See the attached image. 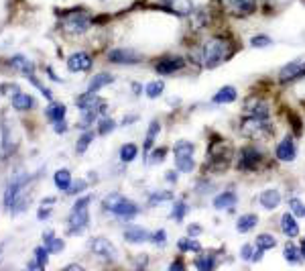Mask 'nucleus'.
Listing matches in <instances>:
<instances>
[{
  "label": "nucleus",
  "mask_w": 305,
  "mask_h": 271,
  "mask_svg": "<svg viewBox=\"0 0 305 271\" xmlns=\"http://www.w3.org/2000/svg\"><path fill=\"white\" fill-rule=\"evenodd\" d=\"M230 55H232V43L224 37H212L201 47V59L208 70H214L220 63L228 61Z\"/></svg>",
  "instance_id": "f257e3e1"
},
{
  "label": "nucleus",
  "mask_w": 305,
  "mask_h": 271,
  "mask_svg": "<svg viewBox=\"0 0 305 271\" xmlns=\"http://www.w3.org/2000/svg\"><path fill=\"white\" fill-rule=\"evenodd\" d=\"M102 206H104V210H108V212H112L114 216H118V218H122V220H130V218H134L138 212H140V208L134 204L132 200H128V198H124L122 194H108L106 198H104V202H102Z\"/></svg>",
  "instance_id": "f03ea898"
},
{
  "label": "nucleus",
  "mask_w": 305,
  "mask_h": 271,
  "mask_svg": "<svg viewBox=\"0 0 305 271\" xmlns=\"http://www.w3.org/2000/svg\"><path fill=\"white\" fill-rule=\"evenodd\" d=\"M92 202V196H84L80 198L78 202L73 204L71 208V214L67 218V224H69V235H80L88 229V222H90V212H88V204Z\"/></svg>",
  "instance_id": "7ed1b4c3"
},
{
  "label": "nucleus",
  "mask_w": 305,
  "mask_h": 271,
  "mask_svg": "<svg viewBox=\"0 0 305 271\" xmlns=\"http://www.w3.org/2000/svg\"><path fill=\"white\" fill-rule=\"evenodd\" d=\"M273 132H275V128L271 126V122H269L267 118L250 116V118H246V120L242 122V134H244V137L263 141V139H269Z\"/></svg>",
  "instance_id": "20e7f679"
},
{
  "label": "nucleus",
  "mask_w": 305,
  "mask_h": 271,
  "mask_svg": "<svg viewBox=\"0 0 305 271\" xmlns=\"http://www.w3.org/2000/svg\"><path fill=\"white\" fill-rule=\"evenodd\" d=\"M193 153H195V147L193 143L189 141H179L173 149V159H175V167L183 173H191L193 169Z\"/></svg>",
  "instance_id": "39448f33"
},
{
  "label": "nucleus",
  "mask_w": 305,
  "mask_h": 271,
  "mask_svg": "<svg viewBox=\"0 0 305 271\" xmlns=\"http://www.w3.org/2000/svg\"><path fill=\"white\" fill-rule=\"evenodd\" d=\"M222 9L234 17H248L257 11V0H220Z\"/></svg>",
  "instance_id": "423d86ee"
},
{
  "label": "nucleus",
  "mask_w": 305,
  "mask_h": 271,
  "mask_svg": "<svg viewBox=\"0 0 305 271\" xmlns=\"http://www.w3.org/2000/svg\"><path fill=\"white\" fill-rule=\"evenodd\" d=\"M27 184H29V175H27V173H17V175L11 179V184H9L7 192H5V206H7L9 210L13 208V204H15V200L19 198V194L27 188Z\"/></svg>",
  "instance_id": "0eeeda50"
},
{
  "label": "nucleus",
  "mask_w": 305,
  "mask_h": 271,
  "mask_svg": "<svg viewBox=\"0 0 305 271\" xmlns=\"http://www.w3.org/2000/svg\"><path fill=\"white\" fill-rule=\"evenodd\" d=\"M108 59H110L112 63H120V65H134V63L140 61V55H138L134 49H124V47H120V49H112V51L108 53Z\"/></svg>",
  "instance_id": "6e6552de"
},
{
  "label": "nucleus",
  "mask_w": 305,
  "mask_h": 271,
  "mask_svg": "<svg viewBox=\"0 0 305 271\" xmlns=\"http://www.w3.org/2000/svg\"><path fill=\"white\" fill-rule=\"evenodd\" d=\"M305 74V59H295L291 63H287L283 70L279 72V80L285 84V82H291V80H297Z\"/></svg>",
  "instance_id": "1a4fd4ad"
},
{
  "label": "nucleus",
  "mask_w": 305,
  "mask_h": 271,
  "mask_svg": "<svg viewBox=\"0 0 305 271\" xmlns=\"http://www.w3.org/2000/svg\"><path fill=\"white\" fill-rule=\"evenodd\" d=\"M259 161H261V153L255 147H244L240 151V157H238V169L252 171V169H257Z\"/></svg>",
  "instance_id": "9d476101"
},
{
  "label": "nucleus",
  "mask_w": 305,
  "mask_h": 271,
  "mask_svg": "<svg viewBox=\"0 0 305 271\" xmlns=\"http://www.w3.org/2000/svg\"><path fill=\"white\" fill-rule=\"evenodd\" d=\"M90 249H92L96 255L104 257V259H116V255H118L116 247H114L108 239H102V237L92 239V241H90Z\"/></svg>",
  "instance_id": "9b49d317"
},
{
  "label": "nucleus",
  "mask_w": 305,
  "mask_h": 271,
  "mask_svg": "<svg viewBox=\"0 0 305 271\" xmlns=\"http://www.w3.org/2000/svg\"><path fill=\"white\" fill-rule=\"evenodd\" d=\"M65 29L69 33H84L90 29V19L82 13H71L67 19H65Z\"/></svg>",
  "instance_id": "f8f14e48"
},
{
  "label": "nucleus",
  "mask_w": 305,
  "mask_h": 271,
  "mask_svg": "<svg viewBox=\"0 0 305 271\" xmlns=\"http://www.w3.org/2000/svg\"><path fill=\"white\" fill-rule=\"evenodd\" d=\"M92 67V57L84 51L80 53H73L69 59H67V70L69 72H88Z\"/></svg>",
  "instance_id": "ddd939ff"
},
{
  "label": "nucleus",
  "mask_w": 305,
  "mask_h": 271,
  "mask_svg": "<svg viewBox=\"0 0 305 271\" xmlns=\"http://www.w3.org/2000/svg\"><path fill=\"white\" fill-rule=\"evenodd\" d=\"M183 65H185V61H183L181 57H163V59L157 63L155 70H157L159 76H169V74L179 72Z\"/></svg>",
  "instance_id": "4468645a"
},
{
  "label": "nucleus",
  "mask_w": 305,
  "mask_h": 271,
  "mask_svg": "<svg viewBox=\"0 0 305 271\" xmlns=\"http://www.w3.org/2000/svg\"><path fill=\"white\" fill-rule=\"evenodd\" d=\"M236 202H238L236 192L226 190V192H222V194H218V196L214 198L212 204H214L216 210H232V208L236 206Z\"/></svg>",
  "instance_id": "2eb2a0df"
},
{
  "label": "nucleus",
  "mask_w": 305,
  "mask_h": 271,
  "mask_svg": "<svg viewBox=\"0 0 305 271\" xmlns=\"http://www.w3.org/2000/svg\"><path fill=\"white\" fill-rule=\"evenodd\" d=\"M259 202H261V206H263L265 210H275V208H279V204H281V192H279L277 188H267V190L261 192Z\"/></svg>",
  "instance_id": "dca6fc26"
},
{
  "label": "nucleus",
  "mask_w": 305,
  "mask_h": 271,
  "mask_svg": "<svg viewBox=\"0 0 305 271\" xmlns=\"http://www.w3.org/2000/svg\"><path fill=\"white\" fill-rule=\"evenodd\" d=\"M275 155H277V159H279V161H293V159H295V155H297V147H295L293 139H291V137H285V139L277 145Z\"/></svg>",
  "instance_id": "f3484780"
},
{
  "label": "nucleus",
  "mask_w": 305,
  "mask_h": 271,
  "mask_svg": "<svg viewBox=\"0 0 305 271\" xmlns=\"http://www.w3.org/2000/svg\"><path fill=\"white\" fill-rule=\"evenodd\" d=\"M281 231L283 235H287L289 239H295L299 235V222L295 220V214L293 212H285L281 216Z\"/></svg>",
  "instance_id": "a211bd4d"
},
{
  "label": "nucleus",
  "mask_w": 305,
  "mask_h": 271,
  "mask_svg": "<svg viewBox=\"0 0 305 271\" xmlns=\"http://www.w3.org/2000/svg\"><path fill=\"white\" fill-rule=\"evenodd\" d=\"M124 241H126V243H132V245H138V243L150 241V235H148V231H144V229H140V227H128V229L124 231Z\"/></svg>",
  "instance_id": "6ab92c4d"
},
{
  "label": "nucleus",
  "mask_w": 305,
  "mask_h": 271,
  "mask_svg": "<svg viewBox=\"0 0 305 271\" xmlns=\"http://www.w3.org/2000/svg\"><path fill=\"white\" fill-rule=\"evenodd\" d=\"M236 88L234 86H224V88H220L216 94H214V98H212V102L214 104H230V102H234L236 100Z\"/></svg>",
  "instance_id": "aec40b11"
},
{
  "label": "nucleus",
  "mask_w": 305,
  "mask_h": 271,
  "mask_svg": "<svg viewBox=\"0 0 305 271\" xmlns=\"http://www.w3.org/2000/svg\"><path fill=\"white\" fill-rule=\"evenodd\" d=\"M246 110L252 114V116H259V118H267L269 116V106H267V102H263V100H255V98H250L248 102H246Z\"/></svg>",
  "instance_id": "412c9836"
},
{
  "label": "nucleus",
  "mask_w": 305,
  "mask_h": 271,
  "mask_svg": "<svg viewBox=\"0 0 305 271\" xmlns=\"http://www.w3.org/2000/svg\"><path fill=\"white\" fill-rule=\"evenodd\" d=\"M159 130H161V122L157 118L150 120L148 130H146V137H144V153H148L152 149V145H155V137L159 134Z\"/></svg>",
  "instance_id": "4be33fe9"
},
{
  "label": "nucleus",
  "mask_w": 305,
  "mask_h": 271,
  "mask_svg": "<svg viewBox=\"0 0 305 271\" xmlns=\"http://www.w3.org/2000/svg\"><path fill=\"white\" fill-rule=\"evenodd\" d=\"M257 224H259V216L257 214H242L236 220V231L238 233H250Z\"/></svg>",
  "instance_id": "5701e85b"
},
{
  "label": "nucleus",
  "mask_w": 305,
  "mask_h": 271,
  "mask_svg": "<svg viewBox=\"0 0 305 271\" xmlns=\"http://www.w3.org/2000/svg\"><path fill=\"white\" fill-rule=\"evenodd\" d=\"M169 9H171V13L179 15V17H187L193 11V5H191V0H169Z\"/></svg>",
  "instance_id": "b1692460"
},
{
  "label": "nucleus",
  "mask_w": 305,
  "mask_h": 271,
  "mask_svg": "<svg viewBox=\"0 0 305 271\" xmlns=\"http://www.w3.org/2000/svg\"><path fill=\"white\" fill-rule=\"evenodd\" d=\"M11 65L15 67V70L23 72L25 76H27V74H31V72H35L33 61H29V59H27V57H23V55H15V57H11Z\"/></svg>",
  "instance_id": "393cba45"
},
{
  "label": "nucleus",
  "mask_w": 305,
  "mask_h": 271,
  "mask_svg": "<svg viewBox=\"0 0 305 271\" xmlns=\"http://www.w3.org/2000/svg\"><path fill=\"white\" fill-rule=\"evenodd\" d=\"M112 82H114V76H110V74H98V76L92 78V82H90V86H88V92L96 94L100 88H104V86H108V84H112Z\"/></svg>",
  "instance_id": "a878e982"
},
{
  "label": "nucleus",
  "mask_w": 305,
  "mask_h": 271,
  "mask_svg": "<svg viewBox=\"0 0 305 271\" xmlns=\"http://www.w3.org/2000/svg\"><path fill=\"white\" fill-rule=\"evenodd\" d=\"M33 104H35V100H33V96H29V94L17 92V94L13 96V106H15L17 110H29Z\"/></svg>",
  "instance_id": "bb28decb"
},
{
  "label": "nucleus",
  "mask_w": 305,
  "mask_h": 271,
  "mask_svg": "<svg viewBox=\"0 0 305 271\" xmlns=\"http://www.w3.org/2000/svg\"><path fill=\"white\" fill-rule=\"evenodd\" d=\"M301 253H299V249L295 247V243H287L285 245V249H283V257H285V261L287 263H291V265H297V263H301V257H299Z\"/></svg>",
  "instance_id": "cd10ccee"
},
{
  "label": "nucleus",
  "mask_w": 305,
  "mask_h": 271,
  "mask_svg": "<svg viewBox=\"0 0 305 271\" xmlns=\"http://www.w3.org/2000/svg\"><path fill=\"white\" fill-rule=\"evenodd\" d=\"M163 90H165V84H163V80H152V82H148L146 84V88H144V94H146V98H159L161 94H163Z\"/></svg>",
  "instance_id": "c85d7f7f"
},
{
  "label": "nucleus",
  "mask_w": 305,
  "mask_h": 271,
  "mask_svg": "<svg viewBox=\"0 0 305 271\" xmlns=\"http://www.w3.org/2000/svg\"><path fill=\"white\" fill-rule=\"evenodd\" d=\"M65 112H67V108H65L63 104H59V102H51V104L47 106V116H49L53 122L63 120V118H65Z\"/></svg>",
  "instance_id": "c756f323"
},
{
  "label": "nucleus",
  "mask_w": 305,
  "mask_h": 271,
  "mask_svg": "<svg viewBox=\"0 0 305 271\" xmlns=\"http://www.w3.org/2000/svg\"><path fill=\"white\" fill-rule=\"evenodd\" d=\"M138 155V147L134 145V143H126V145H122L120 147V159L124 161V163H130V161H134V157Z\"/></svg>",
  "instance_id": "7c9ffc66"
},
{
  "label": "nucleus",
  "mask_w": 305,
  "mask_h": 271,
  "mask_svg": "<svg viewBox=\"0 0 305 271\" xmlns=\"http://www.w3.org/2000/svg\"><path fill=\"white\" fill-rule=\"evenodd\" d=\"M53 182H55V186H57L59 190H67V188L71 186V173H69L67 169H59V171L53 175Z\"/></svg>",
  "instance_id": "2f4dec72"
},
{
  "label": "nucleus",
  "mask_w": 305,
  "mask_h": 271,
  "mask_svg": "<svg viewBox=\"0 0 305 271\" xmlns=\"http://www.w3.org/2000/svg\"><path fill=\"white\" fill-rule=\"evenodd\" d=\"M259 249H263V251H269V249H275L277 247V239L273 237V235H269V233H263V235H259L257 237V243H255Z\"/></svg>",
  "instance_id": "473e14b6"
},
{
  "label": "nucleus",
  "mask_w": 305,
  "mask_h": 271,
  "mask_svg": "<svg viewBox=\"0 0 305 271\" xmlns=\"http://www.w3.org/2000/svg\"><path fill=\"white\" fill-rule=\"evenodd\" d=\"M195 267L199 271H212L216 267V257L214 255H199L195 259Z\"/></svg>",
  "instance_id": "72a5a7b5"
},
{
  "label": "nucleus",
  "mask_w": 305,
  "mask_h": 271,
  "mask_svg": "<svg viewBox=\"0 0 305 271\" xmlns=\"http://www.w3.org/2000/svg\"><path fill=\"white\" fill-rule=\"evenodd\" d=\"M167 200H173V194L171 192H152L148 196V206H157L161 202H167Z\"/></svg>",
  "instance_id": "f704fd0d"
},
{
  "label": "nucleus",
  "mask_w": 305,
  "mask_h": 271,
  "mask_svg": "<svg viewBox=\"0 0 305 271\" xmlns=\"http://www.w3.org/2000/svg\"><path fill=\"white\" fill-rule=\"evenodd\" d=\"M94 141V132L92 130H86L84 134H82V137L78 139V145H75V151H78V153H86V149L90 147V143Z\"/></svg>",
  "instance_id": "c9c22d12"
},
{
  "label": "nucleus",
  "mask_w": 305,
  "mask_h": 271,
  "mask_svg": "<svg viewBox=\"0 0 305 271\" xmlns=\"http://www.w3.org/2000/svg\"><path fill=\"white\" fill-rule=\"evenodd\" d=\"M177 249H179L181 253H187V251H199V249H201V245H199L195 239H179Z\"/></svg>",
  "instance_id": "e433bc0d"
},
{
  "label": "nucleus",
  "mask_w": 305,
  "mask_h": 271,
  "mask_svg": "<svg viewBox=\"0 0 305 271\" xmlns=\"http://www.w3.org/2000/svg\"><path fill=\"white\" fill-rule=\"evenodd\" d=\"M185 212H187V204H185L183 200H177L175 204H173V210H171V218H175V220H183Z\"/></svg>",
  "instance_id": "4c0bfd02"
},
{
  "label": "nucleus",
  "mask_w": 305,
  "mask_h": 271,
  "mask_svg": "<svg viewBox=\"0 0 305 271\" xmlns=\"http://www.w3.org/2000/svg\"><path fill=\"white\" fill-rule=\"evenodd\" d=\"M271 43H273V39H271L269 35H255V37L250 39V45L257 47V49H265V47H269Z\"/></svg>",
  "instance_id": "58836bf2"
},
{
  "label": "nucleus",
  "mask_w": 305,
  "mask_h": 271,
  "mask_svg": "<svg viewBox=\"0 0 305 271\" xmlns=\"http://www.w3.org/2000/svg\"><path fill=\"white\" fill-rule=\"evenodd\" d=\"M35 259L39 261V265L45 269L47 267V263H49V249L43 245V247H37L35 249Z\"/></svg>",
  "instance_id": "ea45409f"
},
{
  "label": "nucleus",
  "mask_w": 305,
  "mask_h": 271,
  "mask_svg": "<svg viewBox=\"0 0 305 271\" xmlns=\"http://www.w3.org/2000/svg\"><path fill=\"white\" fill-rule=\"evenodd\" d=\"M289 206H291V212L295 216H305V206H303V202L299 198H291L289 200Z\"/></svg>",
  "instance_id": "a19ab883"
},
{
  "label": "nucleus",
  "mask_w": 305,
  "mask_h": 271,
  "mask_svg": "<svg viewBox=\"0 0 305 271\" xmlns=\"http://www.w3.org/2000/svg\"><path fill=\"white\" fill-rule=\"evenodd\" d=\"M116 128V122L112 120V118H102L100 120V126H98V132L100 134H108V132H112Z\"/></svg>",
  "instance_id": "79ce46f5"
},
{
  "label": "nucleus",
  "mask_w": 305,
  "mask_h": 271,
  "mask_svg": "<svg viewBox=\"0 0 305 271\" xmlns=\"http://www.w3.org/2000/svg\"><path fill=\"white\" fill-rule=\"evenodd\" d=\"M150 243L152 245H157V247H163L165 243H167V233L161 229V231H157L155 235H150Z\"/></svg>",
  "instance_id": "37998d69"
},
{
  "label": "nucleus",
  "mask_w": 305,
  "mask_h": 271,
  "mask_svg": "<svg viewBox=\"0 0 305 271\" xmlns=\"http://www.w3.org/2000/svg\"><path fill=\"white\" fill-rule=\"evenodd\" d=\"M45 247L49 249V253H59V251H63L65 243H63L61 239H55V237H53V239H51V241H49V243H47Z\"/></svg>",
  "instance_id": "c03bdc74"
},
{
  "label": "nucleus",
  "mask_w": 305,
  "mask_h": 271,
  "mask_svg": "<svg viewBox=\"0 0 305 271\" xmlns=\"http://www.w3.org/2000/svg\"><path fill=\"white\" fill-rule=\"evenodd\" d=\"M86 186H88V184H86V179H78L75 184H71L65 192H67V194H80V192H84V190H86Z\"/></svg>",
  "instance_id": "a18cd8bd"
},
{
  "label": "nucleus",
  "mask_w": 305,
  "mask_h": 271,
  "mask_svg": "<svg viewBox=\"0 0 305 271\" xmlns=\"http://www.w3.org/2000/svg\"><path fill=\"white\" fill-rule=\"evenodd\" d=\"M252 255H255V247H252V245H244V247L240 249V257H242L244 261H252Z\"/></svg>",
  "instance_id": "49530a36"
},
{
  "label": "nucleus",
  "mask_w": 305,
  "mask_h": 271,
  "mask_svg": "<svg viewBox=\"0 0 305 271\" xmlns=\"http://www.w3.org/2000/svg\"><path fill=\"white\" fill-rule=\"evenodd\" d=\"M295 92H297V96H301V98H305V74L301 76V80H299V84L295 86Z\"/></svg>",
  "instance_id": "de8ad7c7"
},
{
  "label": "nucleus",
  "mask_w": 305,
  "mask_h": 271,
  "mask_svg": "<svg viewBox=\"0 0 305 271\" xmlns=\"http://www.w3.org/2000/svg\"><path fill=\"white\" fill-rule=\"evenodd\" d=\"M53 128H55V132H65V130H67V124H65V120H57Z\"/></svg>",
  "instance_id": "09e8293b"
},
{
  "label": "nucleus",
  "mask_w": 305,
  "mask_h": 271,
  "mask_svg": "<svg viewBox=\"0 0 305 271\" xmlns=\"http://www.w3.org/2000/svg\"><path fill=\"white\" fill-rule=\"evenodd\" d=\"M163 155H165V149H157L155 153H152V161H163Z\"/></svg>",
  "instance_id": "8fccbe9b"
},
{
  "label": "nucleus",
  "mask_w": 305,
  "mask_h": 271,
  "mask_svg": "<svg viewBox=\"0 0 305 271\" xmlns=\"http://www.w3.org/2000/svg\"><path fill=\"white\" fill-rule=\"evenodd\" d=\"M169 269H171V271H181V269H185V265H183L181 261H173V263L169 265Z\"/></svg>",
  "instance_id": "3c124183"
},
{
  "label": "nucleus",
  "mask_w": 305,
  "mask_h": 271,
  "mask_svg": "<svg viewBox=\"0 0 305 271\" xmlns=\"http://www.w3.org/2000/svg\"><path fill=\"white\" fill-rule=\"evenodd\" d=\"M49 214H51V210H49V208H41V210L37 212V218H39V220H43V218H47Z\"/></svg>",
  "instance_id": "603ef678"
},
{
  "label": "nucleus",
  "mask_w": 305,
  "mask_h": 271,
  "mask_svg": "<svg viewBox=\"0 0 305 271\" xmlns=\"http://www.w3.org/2000/svg\"><path fill=\"white\" fill-rule=\"evenodd\" d=\"M187 233H189L191 237H195V235H199V233H201V229H199V227H195V224H189V227H187Z\"/></svg>",
  "instance_id": "864d4df0"
},
{
  "label": "nucleus",
  "mask_w": 305,
  "mask_h": 271,
  "mask_svg": "<svg viewBox=\"0 0 305 271\" xmlns=\"http://www.w3.org/2000/svg\"><path fill=\"white\" fill-rule=\"evenodd\" d=\"M167 182H177V173L175 171H167Z\"/></svg>",
  "instance_id": "5fc2aeb1"
},
{
  "label": "nucleus",
  "mask_w": 305,
  "mask_h": 271,
  "mask_svg": "<svg viewBox=\"0 0 305 271\" xmlns=\"http://www.w3.org/2000/svg\"><path fill=\"white\" fill-rule=\"evenodd\" d=\"M27 267H29V269H43V267L39 265V261H37V259H35V261H31V263H29Z\"/></svg>",
  "instance_id": "6e6d98bb"
},
{
  "label": "nucleus",
  "mask_w": 305,
  "mask_h": 271,
  "mask_svg": "<svg viewBox=\"0 0 305 271\" xmlns=\"http://www.w3.org/2000/svg\"><path fill=\"white\" fill-rule=\"evenodd\" d=\"M132 120H136V116H124L122 124H128V122H132Z\"/></svg>",
  "instance_id": "4d7b16f0"
},
{
  "label": "nucleus",
  "mask_w": 305,
  "mask_h": 271,
  "mask_svg": "<svg viewBox=\"0 0 305 271\" xmlns=\"http://www.w3.org/2000/svg\"><path fill=\"white\" fill-rule=\"evenodd\" d=\"M67 269H69V271H82L80 265H67Z\"/></svg>",
  "instance_id": "13d9d810"
},
{
  "label": "nucleus",
  "mask_w": 305,
  "mask_h": 271,
  "mask_svg": "<svg viewBox=\"0 0 305 271\" xmlns=\"http://www.w3.org/2000/svg\"><path fill=\"white\" fill-rule=\"evenodd\" d=\"M53 202H55V198H45V200H43V206H45V204H53Z\"/></svg>",
  "instance_id": "bf43d9fd"
},
{
  "label": "nucleus",
  "mask_w": 305,
  "mask_h": 271,
  "mask_svg": "<svg viewBox=\"0 0 305 271\" xmlns=\"http://www.w3.org/2000/svg\"><path fill=\"white\" fill-rule=\"evenodd\" d=\"M301 255H303V259H305V239H303V243H301Z\"/></svg>",
  "instance_id": "052dcab7"
},
{
  "label": "nucleus",
  "mask_w": 305,
  "mask_h": 271,
  "mask_svg": "<svg viewBox=\"0 0 305 271\" xmlns=\"http://www.w3.org/2000/svg\"><path fill=\"white\" fill-rule=\"evenodd\" d=\"M3 247H5V245H0V253H3Z\"/></svg>",
  "instance_id": "680f3d73"
}]
</instances>
